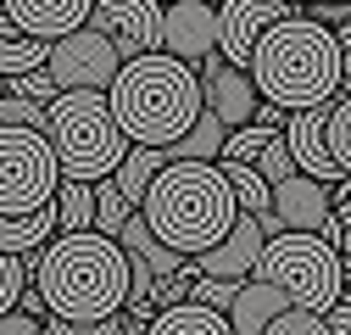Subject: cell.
I'll use <instances>...</instances> for the list:
<instances>
[{"label":"cell","instance_id":"19","mask_svg":"<svg viewBox=\"0 0 351 335\" xmlns=\"http://www.w3.org/2000/svg\"><path fill=\"white\" fill-rule=\"evenodd\" d=\"M145 335H229V319L217 308H201V302H173V308H156Z\"/></svg>","mask_w":351,"mask_h":335},{"label":"cell","instance_id":"21","mask_svg":"<svg viewBox=\"0 0 351 335\" xmlns=\"http://www.w3.org/2000/svg\"><path fill=\"white\" fill-rule=\"evenodd\" d=\"M223 135H229L223 123H217L212 112H201L190 129L167 146V157H173V162H217V157H223Z\"/></svg>","mask_w":351,"mask_h":335},{"label":"cell","instance_id":"7","mask_svg":"<svg viewBox=\"0 0 351 335\" xmlns=\"http://www.w3.org/2000/svg\"><path fill=\"white\" fill-rule=\"evenodd\" d=\"M62 185L45 129H0V213H39Z\"/></svg>","mask_w":351,"mask_h":335},{"label":"cell","instance_id":"22","mask_svg":"<svg viewBox=\"0 0 351 335\" xmlns=\"http://www.w3.org/2000/svg\"><path fill=\"white\" fill-rule=\"evenodd\" d=\"M51 201H56V224H62V235L95 229V185H84V179H62Z\"/></svg>","mask_w":351,"mask_h":335},{"label":"cell","instance_id":"28","mask_svg":"<svg viewBox=\"0 0 351 335\" xmlns=\"http://www.w3.org/2000/svg\"><path fill=\"white\" fill-rule=\"evenodd\" d=\"M0 129H45V106L28 95H0Z\"/></svg>","mask_w":351,"mask_h":335},{"label":"cell","instance_id":"4","mask_svg":"<svg viewBox=\"0 0 351 335\" xmlns=\"http://www.w3.org/2000/svg\"><path fill=\"white\" fill-rule=\"evenodd\" d=\"M106 106L117 117V129L128 135V146H162L167 151L206 112L201 106V73L167 51L128 56L117 67V78L106 84Z\"/></svg>","mask_w":351,"mask_h":335},{"label":"cell","instance_id":"20","mask_svg":"<svg viewBox=\"0 0 351 335\" xmlns=\"http://www.w3.org/2000/svg\"><path fill=\"white\" fill-rule=\"evenodd\" d=\"M162 162H173L162 146H128V157L112 168V185L128 196V207H134V213H140V196H145V185L156 179V168Z\"/></svg>","mask_w":351,"mask_h":335},{"label":"cell","instance_id":"3","mask_svg":"<svg viewBox=\"0 0 351 335\" xmlns=\"http://www.w3.org/2000/svg\"><path fill=\"white\" fill-rule=\"evenodd\" d=\"M140 218L179 257H201L206 246L229 235V224L240 218V201L217 162H162L140 196Z\"/></svg>","mask_w":351,"mask_h":335},{"label":"cell","instance_id":"2","mask_svg":"<svg viewBox=\"0 0 351 335\" xmlns=\"http://www.w3.org/2000/svg\"><path fill=\"white\" fill-rule=\"evenodd\" d=\"M28 268H34V290L45 297V313H56V319H112V313H123L128 257L101 229L45 240Z\"/></svg>","mask_w":351,"mask_h":335},{"label":"cell","instance_id":"30","mask_svg":"<svg viewBox=\"0 0 351 335\" xmlns=\"http://www.w3.org/2000/svg\"><path fill=\"white\" fill-rule=\"evenodd\" d=\"M234 285H240V279H206V274H190V302L229 313V302H234Z\"/></svg>","mask_w":351,"mask_h":335},{"label":"cell","instance_id":"38","mask_svg":"<svg viewBox=\"0 0 351 335\" xmlns=\"http://www.w3.org/2000/svg\"><path fill=\"white\" fill-rule=\"evenodd\" d=\"M290 6H313V0H290Z\"/></svg>","mask_w":351,"mask_h":335},{"label":"cell","instance_id":"39","mask_svg":"<svg viewBox=\"0 0 351 335\" xmlns=\"http://www.w3.org/2000/svg\"><path fill=\"white\" fill-rule=\"evenodd\" d=\"M329 6H351V0H329Z\"/></svg>","mask_w":351,"mask_h":335},{"label":"cell","instance_id":"33","mask_svg":"<svg viewBox=\"0 0 351 335\" xmlns=\"http://www.w3.org/2000/svg\"><path fill=\"white\" fill-rule=\"evenodd\" d=\"M335 251H340V274L351 285V201H335Z\"/></svg>","mask_w":351,"mask_h":335},{"label":"cell","instance_id":"10","mask_svg":"<svg viewBox=\"0 0 351 335\" xmlns=\"http://www.w3.org/2000/svg\"><path fill=\"white\" fill-rule=\"evenodd\" d=\"M90 28L112 39V51L123 62L145 56V51H162V0H95Z\"/></svg>","mask_w":351,"mask_h":335},{"label":"cell","instance_id":"18","mask_svg":"<svg viewBox=\"0 0 351 335\" xmlns=\"http://www.w3.org/2000/svg\"><path fill=\"white\" fill-rule=\"evenodd\" d=\"M56 229H62L56 224V201L39 207V213H0V251H12V257H34Z\"/></svg>","mask_w":351,"mask_h":335},{"label":"cell","instance_id":"17","mask_svg":"<svg viewBox=\"0 0 351 335\" xmlns=\"http://www.w3.org/2000/svg\"><path fill=\"white\" fill-rule=\"evenodd\" d=\"M285 308H290V302H285V290H274L268 279H256V274H251V279L234 285V302H229L223 319H229V335H262Z\"/></svg>","mask_w":351,"mask_h":335},{"label":"cell","instance_id":"35","mask_svg":"<svg viewBox=\"0 0 351 335\" xmlns=\"http://www.w3.org/2000/svg\"><path fill=\"white\" fill-rule=\"evenodd\" d=\"M335 45H340V84L351 90V23H340V28H335Z\"/></svg>","mask_w":351,"mask_h":335},{"label":"cell","instance_id":"26","mask_svg":"<svg viewBox=\"0 0 351 335\" xmlns=\"http://www.w3.org/2000/svg\"><path fill=\"white\" fill-rule=\"evenodd\" d=\"M134 218V207H128V196L112 185V179H95V229L117 240V229Z\"/></svg>","mask_w":351,"mask_h":335},{"label":"cell","instance_id":"31","mask_svg":"<svg viewBox=\"0 0 351 335\" xmlns=\"http://www.w3.org/2000/svg\"><path fill=\"white\" fill-rule=\"evenodd\" d=\"M262 335H329V319L324 313H301V308H285Z\"/></svg>","mask_w":351,"mask_h":335},{"label":"cell","instance_id":"11","mask_svg":"<svg viewBox=\"0 0 351 335\" xmlns=\"http://www.w3.org/2000/svg\"><path fill=\"white\" fill-rule=\"evenodd\" d=\"M290 12H301V6H290V0H217V56L229 67H245L262 28H274Z\"/></svg>","mask_w":351,"mask_h":335},{"label":"cell","instance_id":"14","mask_svg":"<svg viewBox=\"0 0 351 335\" xmlns=\"http://www.w3.org/2000/svg\"><path fill=\"white\" fill-rule=\"evenodd\" d=\"M262 246H268V229H262V218L240 213V218L229 224L223 240L206 246L201 257H190V268L206 274V279H251V268H256V257H262Z\"/></svg>","mask_w":351,"mask_h":335},{"label":"cell","instance_id":"36","mask_svg":"<svg viewBox=\"0 0 351 335\" xmlns=\"http://www.w3.org/2000/svg\"><path fill=\"white\" fill-rule=\"evenodd\" d=\"M324 319H329V335H351V308H346V302H335Z\"/></svg>","mask_w":351,"mask_h":335},{"label":"cell","instance_id":"27","mask_svg":"<svg viewBox=\"0 0 351 335\" xmlns=\"http://www.w3.org/2000/svg\"><path fill=\"white\" fill-rule=\"evenodd\" d=\"M251 168H256V174L268 179V185H279V179H290V174H295V157H290V146H285V135H274L268 146H262Z\"/></svg>","mask_w":351,"mask_h":335},{"label":"cell","instance_id":"13","mask_svg":"<svg viewBox=\"0 0 351 335\" xmlns=\"http://www.w3.org/2000/svg\"><path fill=\"white\" fill-rule=\"evenodd\" d=\"M162 51L190 62V67L217 51V6L212 0H167L162 6Z\"/></svg>","mask_w":351,"mask_h":335},{"label":"cell","instance_id":"9","mask_svg":"<svg viewBox=\"0 0 351 335\" xmlns=\"http://www.w3.org/2000/svg\"><path fill=\"white\" fill-rule=\"evenodd\" d=\"M262 229L279 235V229H306L335 246V196L324 179H306V174H290L274 185V201H268V218H262Z\"/></svg>","mask_w":351,"mask_h":335},{"label":"cell","instance_id":"12","mask_svg":"<svg viewBox=\"0 0 351 335\" xmlns=\"http://www.w3.org/2000/svg\"><path fill=\"white\" fill-rule=\"evenodd\" d=\"M195 73H201V106L223 123V129H240V123H251L256 117V84H251V73L245 67H229L223 56H201L195 62Z\"/></svg>","mask_w":351,"mask_h":335},{"label":"cell","instance_id":"29","mask_svg":"<svg viewBox=\"0 0 351 335\" xmlns=\"http://www.w3.org/2000/svg\"><path fill=\"white\" fill-rule=\"evenodd\" d=\"M23 290H28V263L12 257V251H0V313H12Z\"/></svg>","mask_w":351,"mask_h":335},{"label":"cell","instance_id":"23","mask_svg":"<svg viewBox=\"0 0 351 335\" xmlns=\"http://www.w3.org/2000/svg\"><path fill=\"white\" fill-rule=\"evenodd\" d=\"M217 168H223V179H229V190H234V201H240V213H251V218H268L274 185L262 179L251 162H217Z\"/></svg>","mask_w":351,"mask_h":335},{"label":"cell","instance_id":"8","mask_svg":"<svg viewBox=\"0 0 351 335\" xmlns=\"http://www.w3.org/2000/svg\"><path fill=\"white\" fill-rule=\"evenodd\" d=\"M117 67H123V56L90 23L62 34V39H51V56H45V73L56 78V90H106V84L117 78Z\"/></svg>","mask_w":351,"mask_h":335},{"label":"cell","instance_id":"25","mask_svg":"<svg viewBox=\"0 0 351 335\" xmlns=\"http://www.w3.org/2000/svg\"><path fill=\"white\" fill-rule=\"evenodd\" d=\"M324 146H329L335 168L351 179V95H335V101H329V117H324Z\"/></svg>","mask_w":351,"mask_h":335},{"label":"cell","instance_id":"34","mask_svg":"<svg viewBox=\"0 0 351 335\" xmlns=\"http://www.w3.org/2000/svg\"><path fill=\"white\" fill-rule=\"evenodd\" d=\"M0 335H39V319L23 313V308H12V313H0Z\"/></svg>","mask_w":351,"mask_h":335},{"label":"cell","instance_id":"1","mask_svg":"<svg viewBox=\"0 0 351 335\" xmlns=\"http://www.w3.org/2000/svg\"><path fill=\"white\" fill-rule=\"evenodd\" d=\"M251 84L262 101H274L285 112H306V106H329L340 90V45L335 28H324L318 17H279L274 28H262V39L251 45L245 62Z\"/></svg>","mask_w":351,"mask_h":335},{"label":"cell","instance_id":"16","mask_svg":"<svg viewBox=\"0 0 351 335\" xmlns=\"http://www.w3.org/2000/svg\"><path fill=\"white\" fill-rule=\"evenodd\" d=\"M0 6H6V17L17 23V34H28V39H62V34L90 23L95 0H0Z\"/></svg>","mask_w":351,"mask_h":335},{"label":"cell","instance_id":"24","mask_svg":"<svg viewBox=\"0 0 351 335\" xmlns=\"http://www.w3.org/2000/svg\"><path fill=\"white\" fill-rule=\"evenodd\" d=\"M51 56V39H28V34H0V78H17V73H34L45 67Z\"/></svg>","mask_w":351,"mask_h":335},{"label":"cell","instance_id":"6","mask_svg":"<svg viewBox=\"0 0 351 335\" xmlns=\"http://www.w3.org/2000/svg\"><path fill=\"white\" fill-rule=\"evenodd\" d=\"M256 279H268L274 290H285V302L301 308V313H329L346 290V274H340V251L306 229H279L268 235L262 257L251 268Z\"/></svg>","mask_w":351,"mask_h":335},{"label":"cell","instance_id":"15","mask_svg":"<svg viewBox=\"0 0 351 335\" xmlns=\"http://www.w3.org/2000/svg\"><path fill=\"white\" fill-rule=\"evenodd\" d=\"M324 117H329V106L290 112V117H285V146H290V157H295V174L324 179V185H340L346 174L335 168V157H329V146H324Z\"/></svg>","mask_w":351,"mask_h":335},{"label":"cell","instance_id":"32","mask_svg":"<svg viewBox=\"0 0 351 335\" xmlns=\"http://www.w3.org/2000/svg\"><path fill=\"white\" fill-rule=\"evenodd\" d=\"M6 90H12V95H28V101H39V106H51V101L62 95V90H56V78H51L45 67H34V73H17V78L6 84Z\"/></svg>","mask_w":351,"mask_h":335},{"label":"cell","instance_id":"37","mask_svg":"<svg viewBox=\"0 0 351 335\" xmlns=\"http://www.w3.org/2000/svg\"><path fill=\"white\" fill-rule=\"evenodd\" d=\"M340 302H346V308H351V285H346V290H340Z\"/></svg>","mask_w":351,"mask_h":335},{"label":"cell","instance_id":"5","mask_svg":"<svg viewBox=\"0 0 351 335\" xmlns=\"http://www.w3.org/2000/svg\"><path fill=\"white\" fill-rule=\"evenodd\" d=\"M45 140L62 162V179H112V168L128 157V135L106 106V90H62L45 106Z\"/></svg>","mask_w":351,"mask_h":335}]
</instances>
